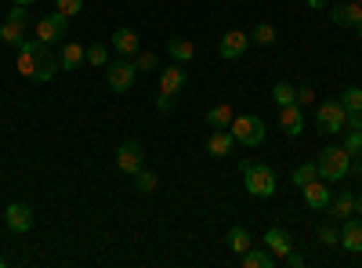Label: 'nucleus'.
Listing matches in <instances>:
<instances>
[{"label": "nucleus", "instance_id": "f257e3e1", "mask_svg": "<svg viewBox=\"0 0 362 268\" xmlns=\"http://www.w3.org/2000/svg\"><path fill=\"white\" fill-rule=\"evenodd\" d=\"M315 167H319L322 182H344V177L351 174V153L344 145H326L319 153V160H315Z\"/></svg>", "mask_w": 362, "mask_h": 268}, {"label": "nucleus", "instance_id": "f03ea898", "mask_svg": "<svg viewBox=\"0 0 362 268\" xmlns=\"http://www.w3.org/2000/svg\"><path fill=\"white\" fill-rule=\"evenodd\" d=\"M243 185L250 196L257 199H272L276 196V170L268 163H243Z\"/></svg>", "mask_w": 362, "mask_h": 268}, {"label": "nucleus", "instance_id": "7ed1b4c3", "mask_svg": "<svg viewBox=\"0 0 362 268\" xmlns=\"http://www.w3.org/2000/svg\"><path fill=\"white\" fill-rule=\"evenodd\" d=\"M228 131H232V138H235L239 145H247V148H257V145L264 141V134H268L264 120H261V116H254V112H243V116H232V124H228Z\"/></svg>", "mask_w": 362, "mask_h": 268}, {"label": "nucleus", "instance_id": "20e7f679", "mask_svg": "<svg viewBox=\"0 0 362 268\" xmlns=\"http://www.w3.org/2000/svg\"><path fill=\"white\" fill-rule=\"evenodd\" d=\"M344 120H348V109H344L341 98L322 102L319 112H315V124H319V134H322V138H326V134H341V131H344Z\"/></svg>", "mask_w": 362, "mask_h": 268}, {"label": "nucleus", "instance_id": "39448f33", "mask_svg": "<svg viewBox=\"0 0 362 268\" xmlns=\"http://www.w3.org/2000/svg\"><path fill=\"white\" fill-rule=\"evenodd\" d=\"M185 69H181V62H174L170 69H163V76H160V98H156V109L160 112H170V105H174V95L185 87Z\"/></svg>", "mask_w": 362, "mask_h": 268}, {"label": "nucleus", "instance_id": "423d86ee", "mask_svg": "<svg viewBox=\"0 0 362 268\" xmlns=\"http://www.w3.org/2000/svg\"><path fill=\"white\" fill-rule=\"evenodd\" d=\"M25 25H29V15L22 4H15L4 18V25H0V44H8V47H22L25 44Z\"/></svg>", "mask_w": 362, "mask_h": 268}, {"label": "nucleus", "instance_id": "0eeeda50", "mask_svg": "<svg viewBox=\"0 0 362 268\" xmlns=\"http://www.w3.org/2000/svg\"><path fill=\"white\" fill-rule=\"evenodd\" d=\"M66 33H69V18H66L62 11H51V15H44V18L37 22V40H40L44 47L62 44Z\"/></svg>", "mask_w": 362, "mask_h": 268}, {"label": "nucleus", "instance_id": "6e6552de", "mask_svg": "<svg viewBox=\"0 0 362 268\" xmlns=\"http://www.w3.org/2000/svg\"><path fill=\"white\" fill-rule=\"evenodd\" d=\"M105 80H109L112 91L124 95V91H131L134 80H138V66H134V62H127V58L119 54L116 62H109V66H105Z\"/></svg>", "mask_w": 362, "mask_h": 268}, {"label": "nucleus", "instance_id": "1a4fd4ad", "mask_svg": "<svg viewBox=\"0 0 362 268\" xmlns=\"http://www.w3.org/2000/svg\"><path fill=\"white\" fill-rule=\"evenodd\" d=\"M250 47V33H243V29H228V33L218 40V54L225 58V62H235V58H243Z\"/></svg>", "mask_w": 362, "mask_h": 268}, {"label": "nucleus", "instance_id": "9d476101", "mask_svg": "<svg viewBox=\"0 0 362 268\" xmlns=\"http://www.w3.org/2000/svg\"><path fill=\"white\" fill-rule=\"evenodd\" d=\"M145 163V153H141V145L138 141H124L116 148V167L124 170V174H138Z\"/></svg>", "mask_w": 362, "mask_h": 268}, {"label": "nucleus", "instance_id": "9b49d317", "mask_svg": "<svg viewBox=\"0 0 362 268\" xmlns=\"http://www.w3.org/2000/svg\"><path fill=\"white\" fill-rule=\"evenodd\" d=\"M4 225L18 235H25L29 228H33V206H25V203H8V211H4Z\"/></svg>", "mask_w": 362, "mask_h": 268}, {"label": "nucleus", "instance_id": "f8f14e48", "mask_svg": "<svg viewBox=\"0 0 362 268\" xmlns=\"http://www.w3.org/2000/svg\"><path fill=\"white\" fill-rule=\"evenodd\" d=\"M300 192H305V206H308V211H326V206H329V199H334V192H329V185L322 182V177L308 182V185L300 189Z\"/></svg>", "mask_w": 362, "mask_h": 268}, {"label": "nucleus", "instance_id": "ddd939ff", "mask_svg": "<svg viewBox=\"0 0 362 268\" xmlns=\"http://www.w3.org/2000/svg\"><path fill=\"white\" fill-rule=\"evenodd\" d=\"M40 40H25L22 47H18V58H15V69L22 73V76H29L33 80V73H37V54H40Z\"/></svg>", "mask_w": 362, "mask_h": 268}, {"label": "nucleus", "instance_id": "4468645a", "mask_svg": "<svg viewBox=\"0 0 362 268\" xmlns=\"http://www.w3.org/2000/svg\"><path fill=\"white\" fill-rule=\"evenodd\" d=\"M329 18H334L337 25H358L362 22V4H358V0H337V8L334 11H329Z\"/></svg>", "mask_w": 362, "mask_h": 268}, {"label": "nucleus", "instance_id": "2eb2a0df", "mask_svg": "<svg viewBox=\"0 0 362 268\" xmlns=\"http://www.w3.org/2000/svg\"><path fill=\"white\" fill-rule=\"evenodd\" d=\"M232 148H235V138H232L228 127L210 131V138H206V153L210 156H232Z\"/></svg>", "mask_w": 362, "mask_h": 268}, {"label": "nucleus", "instance_id": "dca6fc26", "mask_svg": "<svg viewBox=\"0 0 362 268\" xmlns=\"http://www.w3.org/2000/svg\"><path fill=\"white\" fill-rule=\"evenodd\" d=\"M112 51L116 54H124V58H131V54H138L141 51V40H138V33H134V29H116V33H112Z\"/></svg>", "mask_w": 362, "mask_h": 268}, {"label": "nucleus", "instance_id": "f3484780", "mask_svg": "<svg viewBox=\"0 0 362 268\" xmlns=\"http://www.w3.org/2000/svg\"><path fill=\"white\" fill-rule=\"evenodd\" d=\"M341 247L351 250V254H362V218H348L344 228H341Z\"/></svg>", "mask_w": 362, "mask_h": 268}, {"label": "nucleus", "instance_id": "a211bd4d", "mask_svg": "<svg viewBox=\"0 0 362 268\" xmlns=\"http://www.w3.org/2000/svg\"><path fill=\"white\" fill-rule=\"evenodd\" d=\"M83 51L87 47H80L76 40H62V51H58V69H80L83 66Z\"/></svg>", "mask_w": 362, "mask_h": 268}, {"label": "nucleus", "instance_id": "6ab92c4d", "mask_svg": "<svg viewBox=\"0 0 362 268\" xmlns=\"http://www.w3.org/2000/svg\"><path fill=\"white\" fill-rule=\"evenodd\" d=\"M264 243H268V250L276 254V257H286V254L293 250V240H290L286 228H268V232H264Z\"/></svg>", "mask_w": 362, "mask_h": 268}, {"label": "nucleus", "instance_id": "aec40b11", "mask_svg": "<svg viewBox=\"0 0 362 268\" xmlns=\"http://www.w3.org/2000/svg\"><path fill=\"white\" fill-rule=\"evenodd\" d=\"M326 211H329V218H334V221H348L355 214V196L351 192H337L334 199H329Z\"/></svg>", "mask_w": 362, "mask_h": 268}, {"label": "nucleus", "instance_id": "412c9836", "mask_svg": "<svg viewBox=\"0 0 362 268\" xmlns=\"http://www.w3.org/2000/svg\"><path fill=\"white\" fill-rule=\"evenodd\" d=\"M279 127H283L290 138H297L300 131H305V116H300L297 105H283V109H279Z\"/></svg>", "mask_w": 362, "mask_h": 268}, {"label": "nucleus", "instance_id": "4be33fe9", "mask_svg": "<svg viewBox=\"0 0 362 268\" xmlns=\"http://www.w3.org/2000/svg\"><path fill=\"white\" fill-rule=\"evenodd\" d=\"M167 54L174 58V62L185 66V62H192V58H196V44L185 40V37H170V40H167Z\"/></svg>", "mask_w": 362, "mask_h": 268}, {"label": "nucleus", "instance_id": "5701e85b", "mask_svg": "<svg viewBox=\"0 0 362 268\" xmlns=\"http://www.w3.org/2000/svg\"><path fill=\"white\" fill-rule=\"evenodd\" d=\"M54 73H58V58H54V54H47V47H40V54H37V73H33V80L47 83V80H54Z\"/></svg>", "mask_w": 362, "mask_h": 268}, {"label": "nucleus", "instance_id": "b1692460", "mask_svg": "<svg viewBox=\"0 0 362 268\" xmlns=\"http://www.w3.org/2000/svg\"><path fill=\"white\" fill-rule=\"evenodd\" d=\"M232 116H235L232 105H228V102H218V105H210V109H206V124L218 131V127H228V124H232Z\"/></svg>", "mask_w": 362, "mask_h": 268}, {"label": "nucleus", "instance_id": "393cba45", "mask_svg": "<svg viewBox=\"0 0 362 268\" xmlns=\"http://www.w3.org/2000/svg\"><path fill=\"white\" fill-rule=\"evenodd\" d=\"M243 264H247V268H272V264H276V254H272V250H254V247H250V250L243 254Z\"/></svg>", "mask_w": 362, "mask_h": 268}, {"label": "nucleus", "instance_id": "a878e982", "mask_svg": "<svg viewBox=\"0 0 362 268\" xmlns=\"http://www.w3.org/2000/svg\"><path fill=\"white\" fill-rule=\"evenodd\" d=\"M250 44H257V47H272V44H276V25L257 22V25H254V33H250Z\"/></svg>", "mask_w": 362, "mask_h": 268}, {"label": "nucleus", "instance_id": "bb28decb", "mask_svg": "<svg viewBox=\"0 0 362 268\" xmlns=\"http://www.w3.org/2000/svg\"><path fill=\"white\" fill-rule=\"evenodd\" d=\"M272 102H276L279 109L283 105H297V87L293 83H276L272 87Z\"/></svg>", "mask_w": 362, "mask_h": 268}, {"label": "nucleus", "instance_id": "cd10ccee", "mask_svg": "<svg viewBox=\"0 0 362 268\" xmlns=\"http://www.w3.org/2000/svg\"><path fill=\"white\" fill-rule=\"evenodd\" d=\"M228 247H232V250H235L239 257H243V254L250 250V232H247V228H239V225H235V228L228 232Z\"/></svg>", "mask_w": 362, "mask_h": 268}, {"label": "nucleus", "instance_id": "c85d7f7f", "mask_svg": "<svg viewBox=\"0 0 362 268\" xmlns=\"http://www.w3.org/2000/svg\"><path fill=\"white\" fill-rule=\"evenodd\" d=\"M315 177H319L315 160H312V163H297V167H293V185H300V189H305L308 182H315Z\"/></svg>", "mask_w": 362, "mask_h": 268}, {"label": "nucleus", "instance_id": "c756f323", "mask_svg": "<svg viewBox=\"0 0 362 268\" xmlns=\"http://www.w3.org/2000/svg\"><path fill=\"white\" fill-rule=\"evenodd\" d=\"M83 62H87V66H95V69H105V66H109V51H105L102 44H95V47H87V51H83Z\"/></svg>", "mask_w": 362, "mask_h": 268}, {"label": "nucleus", "instance_id": "7c9ffc66", "mask_svg": "<svg viewBox=\"0 0 362 268\" xmlns=\"http://www.w3.org/2000/svg\"><path fill=\"white\" fill-rule=\"evenodd\" d=\"M134 189H138L141 196H148V192H153V189H156V174H148V170L141 167V170L134 174Z\"/></svg>", "mask_w": 362, "mask_h": 268}, {"label": "nucleus", "instance_id": "2f4dec72", "mask_svg": "<svg viewBox=\"0 0 362 268\" xmlns=\"http://www.w3.org/2000/svg\"><path fill=\"white\" fill-rule=\"evenodd\" d=\"M348 134H344V148L351 156H362V131H355V127H344Z\"/></svg>", "mask_w": 362, "mask_h": 268}, {"label": "nucleus", "instance_id": "473e14b6", "mask_svg": "<svg viewBox=\"0 0 362 268\" xmlns=\"http://www.w3.org/2000/svg\"><path fill=\"white\" fill-rule=\"evenodd\" d=\"M341 102H344V109H348V112L362 109V87H348V91L341 95Z\"/></svg>", "mask_w": 362, "mask_h": 268}, {"label": "nucleus", "instance_id": "72a5a7b5", "mask_svg": "<svg viewBox=\"0 0 362 268\" xmlns=\"http://www.w3.org/2000/svg\"><path fill=\"white\" fill-rule=\"evenodd\" d=\"M134 66H138V73H153V69H156L160 62H156V54H153V51H138Z\"/></svg>", "mask_w": 362, "mask_h": 268}, {"label": "nucleus", "instance_id": "f704fd0d", "mask_svg": "<svg viewBox=\"0 0 362 268\" xmlns=\"http://www.w3.org/2000/svg\"><path fill=\"white\" fill-rule=\"evenodd\" d=\"M54 8L62 11L66 18H73V15H80V11H83V0H54Z\"/></svg>", "mask_w": 362, "mask_h": 268}, {"label": "nucleus", "instance_id": "c9c22d12", "mask_svg": "<svg viewBox=\"0 0 362 268\" xmlns=\"http://www.w3.org/2000/svg\"><path fill=\"white\" fill-rule=\"evenodd\" d=\"M319 243H326V247H337V243H341V232H337L334 225H322V228H319Z\"/></svg>", "mask_w": 362, "mask_h": 268}, {"label": "nucleus", "instance_id": "e433bc0d", "mask_svg": "<svg viewBox=\"0 0 362 268\" xmlns=\"http://www.w3.org/2000/svg\"><path fill=\"white\" fill-rule=\"evenodd\" d=\"M300 102H315V87H312V83H300V87H297V105H300Z\"/></svg>", "mask_w": 362, "mask_h": 268}, {"label": "nucleus", "instance_id": "4c0bfd02", "mask_svg": "<svg viewBox=\"0 0 362 268\" xmlns=\"http://www.w3.org/2000/svg\"><path fill=\"white\" fill-rule=\"evenodd\" d=\"M344 127H355V131H362V109L348 112V120H344Z\"/></svg>", "mask_w": 362, "mask_h": 268}, {"label": "nucleus", "instance_id": "58836bf2", "mask_svg": "<svg viewBox=\"0 0 362 268\" xmlns=\"http://www.w3.org/2000/svg\"><path fill=\"white\" fill-rule=\"evenodd\" d=\"M283 261H286V264H290V268H300V264H305V257H300V254H297V250H290V254H286V257H283Z\"/></svg>", "mask_w": 362, "mask_h": 268}, {"label": "nucleus", "instance_id": "ea45409f", "mask_svg": "<svg viewBox=\"0 0 362 268\" xmlns=\"http://www.w3.org/2000/svg\"><path fill=\"white\" fill-rule=\"evenodd\" d=\"M308 8H315V11H322V8H326V0H308Z\"/></svg>", "mask_w": 362, "mask_h": 268}, {"label": "nucleus", "instance_id": "a19ab883", "mask_svg": "<svg viewBox=\"0 0 362 268\" xmlns=\"http://www.w3.org/2000/svg\"><path fill=\"white\" fill-rule=\"evenodd\" d=\"M355 214H362V192L355 196Z\"/></svg>", "mask_w": 362, "mask_h": 268}, {"label": "nucleus", "instance_id": "79ce46f5", "mask_svg": "<svg viewBox=\"0 0 362 268\" xmlns=\"http://www.w3.org/2000/svg\"><path fill=\"white\" fill-rule=\"evenodd\" d=\"M11 4H22V8H29V4H37V0H11Z\"/></svg>", "mask_w": 362, "mask_h": 268}, {"label": "nucleus", "instance_id": "37998d69", "mask_svg": "<svg viewBox=\"0 0 362 268\" xmlns=\"http://www.w3.org/2000/svg\"><path fill=\"white\" fill-rule=\"evenodd\" d=\"M355 33H358V40H362V22H358V25H355Z\"/></svg>", "mask_w": 362, "mask_h": 268}, {"label": "nucleus", "instance_id": "c03bdc74", "mask_svg": "<svg viewBox=\"0 0 362 268\" xmlns=\"http://www.w3.org/2000/svg\"><path fill=\"white\" fill-rule=\"evenodd\" d=\"M355 170H358V174H362V160H355Z\"/></svg>", "mask_w": 362, "mask_h": 268}, {"label": "nucleus", "instance_id": "a18cd8bd", "mask_svg": "<svg viewBox=\"0 0 362 268\" xmlns=\"http://www.w3.org/2000/svg\"><path fill=\"white\" fill-rule=\"evenodd\" d=\"M4 264H8V261H4V257H0V268H4Z\"/></svg>", "mask_w": 362, "mask_h": 268}, {"label": "nucleus", "instance_id": "49530a36", "mask_svg": "<svg viewBox=\"0 0 362 268\" xmlns=\"http://www.w3.org/2000/svg\"><path fill=\"white\" fill-rule=\"evenodd\" d=\"M358 4H362V0H358Z\"/></svg>", "mask_w": 362, "mask_h": 268}]
</instances>
